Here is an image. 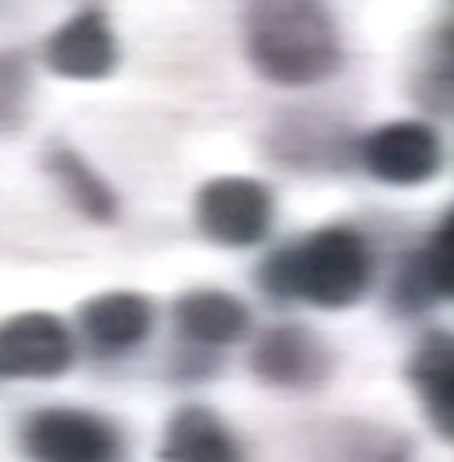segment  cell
Listing matches in <instances>:
<instances>
[{
  "label": "cell",
  "mask_w": 454,
  "mask_h": 462,
  "mask_svg": "<svg viewBox=\"0 0 454 462\" xmlns=\"http://www.w3.org/2000/svg\"><path fill=\"white\" fill-rule=\"evenodd\" d=\"M243 47L255 74L285 89L320 85L343 66L339 27L320 0H251Z\"/></svg>",
  "instance_id": "1"
},
{
  "label": "cell",
  "mask_w": 454,
  "mask_h": 462,
  "mask_svg": "<svg viewBox=\"0 0 454 462\" xmlns=\"http://www.w3.org/2000/svg\"><path fill=\"white\" fill-rule=\"evenodd\" d=\"M258 282L273 300H304L328 312L350 309L370 293L374 251L358 227L328 224L273 251L262 263Z\"/></svg>",
  "instance_id": "2"
},
{
  "label": "cell",
  "mask_w": 454,
  "mask_h": 462,
  "mask_svg": "<svg viewBox=\"0 0 454 462\" xmlns=\"http://www.w3.org/2000/svg\"><path fill=\"white\" fill-rule=\"evenodd\" d=\"M20 447L32 462H124V436L108 416L89 409H39L20 428Z\"/></svg>",
  "instance_id": "3"
},
{
  "label": "cell",
  "mask_w": 454,
  "mask_h": 462,
  "mask_svg": "<svg viewBox=\"0 0 454 462\" xmlns=\"http://www.w3.org/2000/svg\"><path fill=\"white\" fill-rule=\"evenodd\" d=\"M197 231L216 247H255L273 227V193L266 181L224 173L197 189Z\"/></svg>",
  "instance_id": "4"
},
{
  "label": "cell",
  "mask_w": 454,
  "mask_h": 462,
  "mask_svg": "<svg viewBox=\"0 0 454 462\" xmlns=\"http://www.w3.org/2000/svg\"><path fill=\"white\" fill-rule=\"evenodd\" d=\"M358 158L374 181L408 189V185L431 181L443 170V143H439L435 127L423 120H389L374 127L370 135H362Z\"/></svg>",
  "instance_id": "5"
},
{
  "label": "cell",
  "mask_w": 454,
  "mask_h": 462,
  "mask_svg": "<svg viewBox=\"0 0 454 462\" xmlns=\"http://www.w3.org/2000/svg\"><path fill=\"white\" fill-rule=\"evenodd\" d=\"M73 366L69 324L54 312H16L0 320V378L51 382Z\"/></svg>",
  "instance_id": "6"
},
{
  "label": "cell",
  "mask_w": 454,
  "mask_h": 462,
  "mask_svg": "<svg viewBox=\"0 0 454 462\" xmlns=\"http://www.w3.org/2000/svg\"><path fill=\"white\" fill-rule=\"evenodd\" d=\"M251 370L273 389H316L331 378L335 355L316 331L301 324H273L255 339Z\"/></svg>",
  "instance_id": "7"
},
{
  "label": "cell",
  "mask_w": 454,
  "mask_h": 462,
  "mask_svg": "<svg viewBox=\"0 0 454 462\" xmlns=\"http://www.w3.org/2000/svg\"><path fill=\"white\" fill-rule=\"evenodd\" d=\"M42 62L51 74L69 81H105L120 66V39L105 12L85 8L51 32L42 42Z\"/></svg>",
  "instance_id": "8"
},
{
  "label": "cell",
  "mask_w": 454,
  "mask_h": 462,
  "mask_svg": "<svg viewBox=\"0 0 454 462\" xmlns=\"http://www.w3.org/2000/svg\"><path fill=\"white\" fill-rule=\"evenodd\" d=\"M309 462H416L412 436L401 428L366 420V416H339L316 428L304 443Z\"/></svg>",
  "instance_id": "9"
},
{
  "label": "cell",
  "mask_w": 454,
  "mask_h": 462,
  "mask_svg": "<svg viewBox=\"0 0 454 462\" xmlns=\"http://www.w3.org/2000/svg\"><path fill=\"white\" fill-rule=\"evenodd\" d=\"M450 289H454V227H450V208H447L443 220L431 227V239L420 251L401 258L389 297L401 312L412 316V312L439 305V300L447 305Z\"/></svg>",
  "instance_id": "10"
},
{
  "label": "cell",
  "mask_w": 454,
  "mask_h": 462,
  "mask_svg": "<svg viewBox=\"0 0 454 462\" xmlns=\"http://www.w3.org/2000/svg\"><path fill=\"white\" fill-rule=\"evenodd\" d=\"M78 324L97 351L124 355V351H135L151 336L154 305L143 293H131V289H108V293H97L85 300L78 312Z\"/></svg>",
  "instance_id": "11"
},
{
  "label": "cell",
  "mask_w": 454,
  "mask_h": 462,
  "mask_svg": "<svg viewBox=\"0 0 454 462\" xmlns=\"http://www.w3.org/2000/svg\"><path fill=\"white\" fill-rule=\"evenodd\" d=\"M158 462H246L236 431L208 404H185L170 416Z\"/></svg>",
  "instance_id": "12"
},
{
  "label": "cell",
  "mask_w": 454,
  "mask_h": 462,
  "mask_svg": "<svg viewBox=\"0 0 454 462\" xmlns=\"http://www.w3.org/2000/svg\"><path fill=\"white\" fill-rule=\"evenodd\" d=\"M408 382L423 404V416L450 443L454 436V339L447 328H431L408 358Z\"/></svg>",
  "instance_id": "13"
},
{
  "label": "cell",
  "mask_w": 454,
  "mask_h": 462,
  "mask_svg": "<svg viewBox=\"0 0 454 462\" xmlns=\"http://www.w3.org/2000/svg\"><path fill=\"white\" fill-rule=\"evenodd\" d=\"M173 324L193 346H231L251 331V309L224 289H189L173 300Z\"/></svg>",
  "instance_id": "14"
},
{
  "label": "cell",
  "mask_w": 454,
  "mask_h": 462,
  "mask_svg": "<svg viewBox=\"0 0 454 462\" xmlns=\"http://www.w3.org/2000/svg\"><path fill=\"white\" fill-rule=\"evenodd\" d=\"M47 170H51V178L58 181L62 197L85 216V220L112 224L116 216H120V197H116V189L105 181V173L85 162L81 151L58 143V147L47 151Z\"/></svg>",
  "instance_id": "15"
},
{
  "label": "cell",
  "mask_w": 454,
  "mask_h": 462,
  "mask_svg": "<svg viewBox=\"0 0 454 462\" xmlns=\"http://www.w3.org/2000/svg\"><path fill=\"white\" fill-rule=\"evenodd\" d=\"M16 66H0V124H5L8 120V112L12 108H16V93H12V89H16Z\"/></svg>",
  "instance_id": "16"
}]
</instances>
